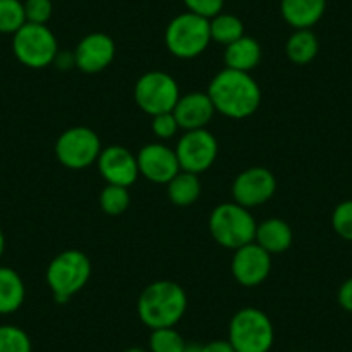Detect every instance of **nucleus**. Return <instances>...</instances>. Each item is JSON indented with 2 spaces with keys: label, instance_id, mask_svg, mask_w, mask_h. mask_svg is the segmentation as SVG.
<instances>
[{
  "label": "nucleus",
  "instance_id": "nucleus-27",
  "mask_svg": "<svg viewBox=\"0 0 352 352\" xmlns=\"http://www.w3.org/2000/svg\"><path fill=\"white\" fill-rule=\"evenodd\" d=\"M0 352H32V340L16 324H0Z\"/></svg>",
  "mask_w": 352,
  "mask_h": 352
},
{
  "label": "nucleus",
  "instance_id": "nucleus-5",
  "mask_svg": "<svg viewBox=\"0 0 352 352\" xmlns=\"http://www.w3.org/2000/svg\"><path fill=\"white\" fill-rule=\"evenodd\" d=\"M257 223L250 209L236 202H223L209 216V232L221 247L236 250L254 242Z\"/></svg>",
  "mask_w": 352,
  "mask_h": 352
},
{
  "label": "nucleus",
  "instance_id": "nucleus-19",
  "mask_svg": "<svg viewBox=\"0 0 352 352\" xmlns=\"http://www.w3.org/2000/svg\"><path fill=\"white\" fill-rule=\"evenodd\" d=\"M261 57H263V49L252 36L243 35L242 38L225 47V66L228 69L250 73L254 67L259 66Z\"/></svg>",
  "mask_w": 352,
  "mask_h": 352
},
{
  "label": "nucleus",
  "instance_id": "nucleus-4",
  "mask_svg": "<svg viewBox=\"0 0 352 352\" xmlns=\"http://www.w3.org/2000/svg\"><path fill=\"white\" fill-rule=\"evenodd\" d=\"M228 342L235 352H270L275 344L273 321L257 307H243L230 321Z\"/></svg>",
  "mask_w": 352,
  "mask_h": 352
},
{
  "label": "nucleus",
  "instance_id": "nucleus-29",
  "mask_svg": "<svg viewBox=\"0 0 352 352\" xmlns=\"http://www.w3.org/2000/svg\"><path fill=\"white\" fill-rule=\"evenodd\" d=\"M25 16L26 23L33 25H47L52 18L54 4L52 0H25Z\"/></svg>",
  "mask_w": 352,
  "mask_h": 352
},
{
  "label": "nucleus",
  "instance_id": "nucleus-37",
  "mask_svg": "<svg viewBox=\"0 0 352 352\" xmlns=\"http://www.w3.org/2000/svg\"><path fill=\"white\" fill-rule=\"evenodd\" d=\"M124 352H148V351H145V349H142V347H130V349H126Z\"/></svg>",
  "mask_w": 352,
  "mask_h": 352
},
{
  "label": "nucleus",
  "instance_id": "nucleus-17",
  "mask_svg": "<svg viewBox=\"0 0 352 352\" xmlns=\"http://www.w3.org/2000/svg\"><path fill=\"white\" fill-rule=\"evenodd\" d=\"M328 0H282L280 12L294 30H313L327 11Z\"/></svg>",
  "mask_w": 352,
  "mask_h": 352
},
{
  "label": "nucleus",
  "instance_id": "nucleus-33",
  "mask_svg": "<svg viewBox=\"0 0 352 352\" xmlns=\"http://www.w3.org/2000/svg\"><path fill=\"white\" fill-rule=\"evenodd\" d=\"M202 352H235V349L232 347V344L226 340H211L206 345H202Z\"/></svg>",
  "mask_w": 352,
  "mask_h": 352
},
{
  "label": "nucleus",
  "instance_id": "nucleus-15",
  "mask_svg": "<svg viewBox=\"0 0 352 352\" xmlns=\"http://www.w3.org/2000/svg\"><path fill=\"white\" fill-rule=\"evenodd\" d=\"M73 54L78 69L88 74H96L111 66L116 56V43L106 33L96 32L83 36Z\"/></svg>",
  "mask_w": 352,
  "mask_h": 352
},
{
  "label": "nucleus",
  "instance_id": "nucleus-22",
  "mask_svg": "<svg viewBox=\"0 0 352 352\" xmlns=\"http://www.w3.org/2000/svg\"><path fill=\"white\" fill-rule=\"evenodd\" d=\"M287 57L294 64H309L320 52V42L313 30H296L285 43Z\"/></svg>",
  "mask_w": 352,
  "mask_h": 352
},
{
  "label": "nucleus",
  "instance_id": "nucleus-18",
  "mask_svg": "<svg viewBox=\"0 0 352 352\" xmlns=\"http://www.w3.org/2000/svg\"><path fill=\"white\" fill-rule=\"evenodd\" d=\"M292 228L289 223L280 218H270L261 221L256 228V236H254V242L270 254L285 252L292 245Z\"/></svg>",
  "mask_w": 352,
  "mask_h": 352
},
{
  "label": "nucleus",
  "instance_id": "nucleus-6",
  "mask_svg": "<svg viewBox=\"0 0 352 352\" xmlns=\"http://www.w3.org/2000/svg\"><path fill=\"white\" fill-rule=\"evenodd\" d=\"M164 42L171 56L178 59H195L204 54L212 42L209 19L188 11L175 16L166 26Z\"/></svg>",
  "mask_w": 352,
  "mask_h": 352
},
{
  "label": "nucleus",
  "instance_id": "nucleus-25",
  "mask_svg": "<svg viewBox=\"0 0 352 352\" xmlns=\"http://www.w3.org/2000/svg\"><path fill=\"white\" fill-rule=\"evenodd\" d=\"M185 347L187 342L175 327L152 330L148 337V352H184Z\"/></svg>",
  "mask_w": 352,
  "mask_h": 352
},
{
  "label": "nucleus",
  "instance_id": "nucleus-9",
  "mask_svg": "<svg viewBox=\"0 0 352 352\" xmlns=\"http://www.w3.org/2000/svg\"><path fill=\"white\" fill-rule=\"evenodd\" d=\"M102 144L100 138L92 128L73 126L63 131L56 142L57 161L69 169L90 168L97 162Z\"/></svg>",
  "mask_w": 352,
  "mask_h": 352
},
{
  "label": "nucleus",
  "instance_id": "nucleus-23",
  "mask_svg": "<svg viewBox=\"0 0 352 352\" xmlns=\"http://www.w3.org/2000/svg\"><path fill=\"white\" fill-rule=\"evenodd\" d=\"M209 30H211V40L221 45H230L245 35V26L242 19L235 14L219 12L212 19H209Z\"/></svg>",
  "mask_w": 352,
  "mask_h": 352
},
{
  "label": "nucleus",
  "instance_id": "nucleus-2",
  "mask_svg": "<svg viewBox=\"0 0 352 352\" xmlns=\"http://www.w3.org/2000/svg\"><path fill=\"white\" fill-rule=\"evenodd\" d=\"M187 304L184 287L169 280H159L145 287L140 294L137 313L142 323L151 330L171 328L184 318Z\"/></svg>",
  "mask_w": 352,
  "mask_h": 352
},
{
  "label": "nucleus",
  "instance_id": "nucleus-21",
  "mask_svg": "<svg viewBox=\"0 0 352 352\" xmlns=\"http://www.w3.org/2000/svg\"><path fill=\"white\" fill-rule=\"evenodd\" d=\"M202 184L199 175L188 171H180L168 184V197L171 204L178 208H188L195 204L201 197Z\"/></svg>",
  "mask_w": 352,
  "mask_h": 352
},
{
  "label": "nucleus",
  "instance_id": "nucleus-26",
  "mask_svg": "<svg viewBox=\"0 0 352 352\" xmlns=\"http://www.w3.org/2000/svg\"><path fill=\"white\" fill-rule=\"evenodd\" d=\"M130 192L126 187H120V185H106L100 192L99 204L106 214L109 216H120L130 206Z\"/></svg>",
  "mask_w": 352,
  "mask_h": 352
},
{
  "label": "nucleus",
  "instance_id": "nucleus-34",
  "mask_svg": "<svg viewBox=\"0 0 352 352\" xmlns=\"http://www.w3.org/2000/svg\"><path fill=\"white\" fill-rule=\"evenodd\" d=\"M54 66L60 71L71 69L73 66H76V64H74V54L73 52L64 54L59 50V54L56 56V60H54Z\"/></svg>",
  "mask_w": 352,
  "mask_h": 352
},
{
  "label": "nucleus",
  "instance_id": "nucleus-35",
  "mask_svg": "<svg viewBox=\"0 0 352 352\" xmlns=\"http://www.w3.org/2000/svg\"><path fill=\"white\" fill-rule=\"evenodd\" d=\"M184 352H202V345H197V344H187V347H185Z\"/></svg>",
  "mask_w": 352,
  "mask_h": 352
},
{
  "label": "nucleus",
  "instance_id": "nucleus-24",
  "mask_svg": "<svg viewBox=\"0 0 352 352\" xmlns=\"http://www.w3.org/2000/svg\"><path fill=\"white\" fill-rule=\"evenodd\" d=\"M25 25V6L21 0H0V33L14 35Z\"/></svg>",
  "mask_w": 352,
  "mask_h": 352
},
{
  "label": "nucleus",
  "instance_id": "nucleus-1",
  "mask_svg": "<svg viewBox=\"0 0 352 352\" xmlns=\"http://www.w3.org/2000/svg\"><path fill=\"white\" fill-rule=\"evenodd\" d=\"M208 96L216 113L232 120L252 116L261 106V88L250 73L228 67L212 78Z\"/></svg>",
  "mask_w": 352,
  "mask_h": 352
},
{
  "label": "nucleus",
  "instance_id": "nucleus-13",
  "mask_svg": "<svg viewBox=\"0 0 352 352\" xmlns=\"http://www.w3.org/2000/svg\"><path fill=\"white\" fill-rule=\"evenodd\" d=\"M272 254L266 252L256 242L235 250L232 259V273L236 282L243 287H257L272 273Z\"/></svg>",
  "mask_w": 352,
  "mask_h": 352
},
{
  "label": "nucleus",
  "instance_id": "nucleus-31",
  "mask_svg": "<svg viewBox=\"0 0 352 352\" xmlns=\"http://www.w3.org/2000/svg\"><path fill=\"white\" fill-rule=\"evenodd\" d=\"M185 8L192 14H197L201 18L212 19L223 12L225 8V0H184Z\"/></svg>",
  "mask_w": 352,
  "mask_h": 352
},
{
  "label": "nucleus",
  "instance_id": "nucleus-16",
  "mask_svg": "<svg viewBox=\"0 0 352 352\" xmlns=\"http://www.w3.org/2000/svg\"><path fill=\"white\" fill-rule=\"evenodd\" d=\"M216 109L208 92H190L180 96L173 114L180 124V130H202L211 123Z\"/></svg>",
  "mask_w": 352,
  "mask_h": 352
},
{
  "label": "nucleus",
  "instance_id": "nucleus-10",
  "mask_svg": "<svg viewBox=\"0 0 352 352\" xmlns=\"http://www.w3.org/2000/svg\"><path fill=\"white\" fill-rule=\"evenodd\" d=\"M218 140L209 130L185 131L176 144V157L180 162L182 171L201 173L208 171L218 157Z\"/></svg>",
  "mask_w": 352,
  "mask_h": 352
},
{
  "label": "nucleus",
  "instance_id": "nucleus-7",
  "mask_svg": "<svg viewBox=\"0 0 352 352\" xmlns=\"http://www.w3.org/2000/svg\"><path fill=\"white\" fill-rule=\"evenodd\" d=\"M12 52L23 66L43 69L54 64L59 45L49 26L26 23L12 35Z\"/></svg>",
  "mask_w": 352,
  "mask_h": 352
},
{
  "label": "nucleus",
  "instance_id": "nucleus-11",
  "mask_svg": "<svg viewBox=\"0 0 352 352\" xmlns=\"http://www.w3.org/2000/svg\"><path fill=\"white\" fill-rule=\"evenodd\" d=\"M276 192V178L270 169L254 166L239 173L232 185L233 202L247 209L266 204Z\"/></svg>",
  "mask_w": 352,
  "mask_h": 352
},
{
  "label": "nucleus",
  "instance_id": "nucleus-12",
  "mask_svg": "<svg viewBox=\"0 0 352 352\" xmlns=\"http://www.w3.org/2000/svg\"><path fill=\"white\" fill-rule=\"evenodd\" d=\"M138 171L148 182L157 185H168L182 171L175 148L164 144H147L137 154Z\"/></svg>",
  "mask_w": 352,
  "mask_h": 352
},
{
  "label": "nucleus",
  "instance_id": "nucleus-36",
  "mask_svg": "<svg viewBox=\"0 0 352 352\" xmlns=\"http://www.w3.org/2000/svg\"><path fill=\"white\" fill-rule=\"evenodd\" d=\"M4 250H6V236L2 228H0V257L4 256Z\"/></svg>",
  "mask_w": 352,
  "mask_h": 352
},
{
  "label": "nucleus",
  "instance_id": "nucleus-28",
  "mask_svg": "<svg viewBox=\"0 0 352 352\" xmlns=\"http://www.w3.org/2000/svg\"><path fill=\"white\" fill-rule=\"evenodd\" d=\"M331 226L338 236L352 242V199L340 202L335 208L331 214Z\"/></svg>",
  "mask_w": 352,
  "mask_h": 352
},
{
  "label": "nucleus",
  "instance_id": "nucleus-32",
  "mask_svg": "<svg viewBox=\"0 0 352 352\" xmlns=\"http://www.w3.org/2000/svg\"><path fill=\"white\" fill-rule=\"evenodd\" d=\"M337 300L345 311L352 313V278L345 280V282L342 283L337 294Z\"/></svg>",
  "mask_w": 352,
  "mask_h": 352
},
{
  "label": "nucleus",
  "instance_id": "nucleus-14",
  "mask_svg": "<svg viewBox=\"0 0 352 352\" xmlns=\"http://www.w3.org/2000/svg\"><path fill=\"white\" fill-rule=\"evenodd\" d=\"M97 168L107 185H120L130 188L140 176L137 155L123 145H109L102 148Z\"/></svg>",
  "mask_w": 352,
  "mask_h": 352
},
{
  "label": "nucleus",
  "instance_id": "nucleus-30",
  "mask_svg": "<svg viewBox=\"0 0 352 352\" xmlns=\"http://www.w3.org/2000/svg\"><path fill=\"white\" fill-rule=\"evenodd\" d=\"M152 133L159 138V140H169L175 137L180 130V124L176 121L173 113H162L157 116H152Z\"/></svg>",
  "mask_w": 352,
  "mask_h": 352
},
{
  "label": "nucleus",
  "instance_id": "nucleus-3",
  "mask_svg": "<svg viewBox=\"0 0 352 352\" xmlns=\"http://www.w3.org/2000/svg\"><path fill=\"white\" fill-rule=\"evenodd\" d=\"M92 275V263L81 250L69 249L60 252L50 261L45 280L54 299L59 304H66L74 294L80 292Z\"/></svg>",
  "mask_w": 352,
  "mask_h": 352
},
{
  "label": "nucleus",
  "instance_id": "nucleus-20",
  "mask_svg": "<svg viewBox=\"0 0 352 352\" xmlns=\"http://www.w3.org/2000/svg\"><path fill=\"white\" fill-rule=\"evenodd\" d=\"M26 297L25 282L16 270L0 266V314H12L23 306Z\"/></svg>",
  "mask_w": 352,
  "mask_h": 352
},
{
  "label": "nucleus",
  "instance_id": "nucleus-8",
  "mask_svg": "<svg viewBox=\"0 0 352 352\" xmlns=\"http://www.w3.org/2000/svg\"><path fill=\"white\" fill-rule=\"evenodd\" d=\"M180 96V87L176 80L164 71H148L142 74L133 90L137 106L151 116L173 113Z\"/></svg>",
  "mask_w": 352,
  "mask_h": 352
}]
</instances>
